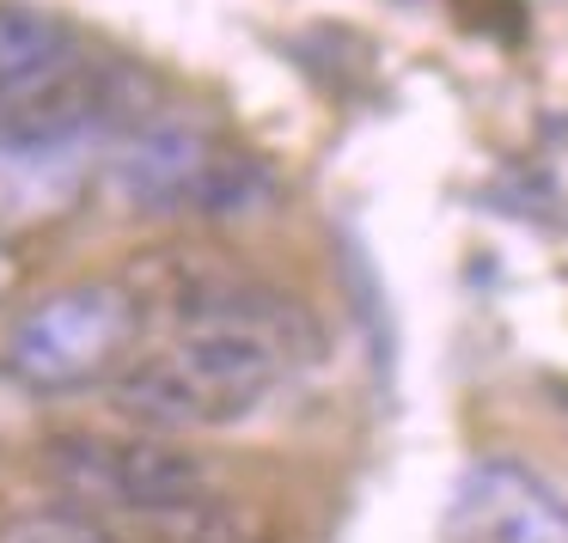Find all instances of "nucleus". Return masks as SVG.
I'll use <instances>...</instances> for the list:
<instances>
[{"instance_id": "f257e3e1", "label": "nucleus", "mask_w": 568, "mask_h": 543, "mask_svg": "<svg viewBox=\"0 0 568 543\" xmlns=\"http://www.w3.org/2000/svg\"><path fill=\"white\" fill-rule=\"evenodd\" d=\"M99 177L123 208L178 221H245L275 202V172L257 153L184 116H153L104 141Z\"/></svg>"}, {"instance_id": "f03ea898", "label": "nucleus", "mask_w": 568, "mask_h": 543, "mask_svg": "<svg viewBox=\"0 0 568 543\" xmlns=\"http://www.w3.org/2000/svg\"><path fill=\"white\" fill-rule=\"evenodd\" d=\"M141 336H148V311H141L135 287L123 275H99V281L55 287V294L19 306L7 324V342H0V367L38 403L74 397L92 385H111L141 355Z\"/></svg>"}, {"instance_id": "7ed1b4c3", "label": "nucleus", "mask_w": 568, "mask_h": 543, "mask_svg": "<svg viewBox=\"0 0 568 543\" xmlns=\"http://www.w3.org/2000/svg\"><path fill=\"white\" fill-rule=\"evenodd\" d=\"M43 470L50 482L92 519H160L172 506H190L202 494H214V470L190 440L148 428H111V433H55L43 440Z\"/></svg>"}, {"instance_id": "20e7f679", "label": "nucleus", "mask_w": 568, "mask_h": 543, "mask_svg": "<svg viewBox=\"0 0 568 543\" xmlns=\"http://www.w3.org/2000/svg\"><path fill=\"white\" fill-rule=\"evenodd\" d=\"M104 135H0V238L55 226L99 184Z\"/></svg>"}, {"instance_id": "39448f33", "label": "nucleus", "mask_w": 568, "mask_h": 543, "mask_svg": "<svg viewBox=\"0 0 568 543\" xmlns=\"http://www.w3.org/2000/svg\"><path fill=\"white\" fill-rule=\"evenodd\" d=\"M446 543H568V501L514 458H483L446 501Z\"/></svg>"}, {"instance_id": "423d86ee", "label": "nucleus", "mask_w": 568, "mask_h": 543, "mask_svg": "<svg viewBox=\"0 0 568 543\" xmlns=\"http://www.w3.org/2000/svg\"><path fill=\"white\" fill-rule=\"evenodd\" d=\"M135 531L148 543H270V531L251 513L226 506L221 494H202V501L172 506V513H160V519H141Z\"/></svg>"}, {"instance_id": "0eeeda50", "label": "nucleus", "mask_w": 568, "mask_h": 543, "mask_svg": "<svg viewBox=\"0 0 568 543\" xmlns=\"http://www.w3.org/2000/svg\"><path fill=\"white\" fill-rule=\"evenodd\" d=\"M0 543H116V531L80 506H31L0 525Z\"/></svg>"}, {"instance_id": "6e6552de", "label": "nucleus", "mask_w": 568, "mask_h": 543, "mask_svg": "<svg viewBox=\"0 0 568 543\" xmlns=\"http://www.w3.org/2000/svg\"><path fill=\"white\" fill-rule=\"evenodd\" d=\"M38 397L26 391V385L13 379V372L0 367V445H13V440H26L31 428H38Z\"/></svg>"}, {"instance_id": "1a4fd4ad", "label": "nucleus", "mask_w": 568, "mask_h": 543, "mask_svg": "<svg viewBox=\"0 0 568 543\" xmlns=\"http://www.w3.org/2000/svg\"><path fill=\"white\" fill-rule=\"evenodd\" d=\"M26 281H31L26 250H19L13 238H0V311H13V299L26 294Z\"/></svg>"}]
</instances>
